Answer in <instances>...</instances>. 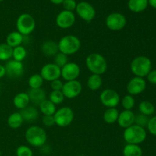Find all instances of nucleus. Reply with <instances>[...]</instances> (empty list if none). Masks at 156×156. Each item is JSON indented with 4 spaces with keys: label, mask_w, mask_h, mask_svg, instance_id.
Listing matches in <instances>:
<instances>
[{
    "label": "nucleus",
    "mask_w": 156,
    "mask_h": 156,
    "mask_svg": "<svg viewBox=\"0 0 156 156\" xmlns=\"http://www.w3.org/2000/svg\"><path fill=\"white\" fill-rule=\"evenodd\" d=\"M85 65L91 74H105L108 70V62L104 56L98 53H90L85 59Z\"/></svg>",
    "instance_id": "1"
},
{
    "label": "nucleus",
    "mask_w": 156,
    "mask_h": 156,
    "mask_svg": "<svg viewBox=\"0 0 156 156\" xmlns=\"http://www.w3.org/2000/svg\"><path fill=\"white\" fill-rule=\"evenodd\" d=\"M76 12L79 18L86 22H91L96 15V11L92 5L85 1L77 3Z\"/></svg>",
    "instance_id": "10"
},
{
    "label": "nucleus",
    "mask_w": 156,
    "mask_h": 156,
    "mask_svg": "<svg viewBox=\"0 0 156 156\" xmlns=\"http://www.w3.org/2000/svg\"><path fill=\"white\" fill-rule=\"evenodd\" d=\"M29 96L30 102H32L34 105L39 106L44 100L47 99V94L45 90L41 88H36V89H30L27 92Z\"/></svg>",
    "instance_id": "18"
},
{
    "label": "nucleus",
    "mask_w": 156,
    "mask_h": 156,
    "mask_svg": "<svg viewBox=\"0 0 156 156\" xmlns=\"http://www.w3.org/2000/svg\"><path fill=\"white\" fill-rule=\"evenodd\" d=\"M5 75H6V71H5V66L1 65V64H0V79L4 77Z\"/></svg>",
    "instance_id": "43"
},
{
    "label": "nucleus",
    "mask_w": 156,
    "mask_h": 156,
    "mask_svg": "<svg viewBox=\"0 0 156 156\" xmlns=\"http://www.w3.org/2000/svg\"><path fill=\"white\" fill-rule=\"evenodd\" d=\"M139 111L140 114L149 117L155 113V106L149 101H143L139 105Z\"/></svg>",
    "instance_id": "29"
},
{
    "label": "nucleus",
    "mask_w": 156,
    "mask_h": 156,
    "mask_svg": "<svg viewBox=\"0 0 156 156\" xmlns=\"http://www.w3.org/2000/svg\"><path fill=\"white\" fill-rule=\"evenodd\" d=\"M100 101L107 108H117L120 103V97L117 91L111 88L103 90L100 94Z\"/></svg>",
    "instance_id": "9"
},
{
    "label": "nucleus",
    "mask_w": 156,
    "mask_h": 156,
    "mask_svg": "<svg viewBox=\"0 0 156 156\" xmlns=\"http://www.w3.org/2000/svg\"><path fill=\"white\" fill-rule=\"evenodd\" d=\"M148 121H149V118H148L147 116L143 115V114H142L135 115V121H134V124L138 125V126L145 128L146 126H147Z\"/></svg>",
    "instance_id": "37"
},
{
    "label": "nucleus",
    "mask_w": 156,
    "mask_h": 156,
    "mask_svg": "<svg viewBox=\"0 0 156 156\" xmlns=\"http://www.w3.org/2000/svg\"><path fill=\"white\" fill-rule=\"evenodd\" d=\"M128 9L134 13H140L147 9L148 0H129L127 3Z\"/></svg>",
    "instance_id": "22"
},
{
    "label": "nucleus",
    "mask_w": 156,
    "mask_h": 156,
    "mask_svg": "<svg viewBox=\"0 0 156 156\" xmlns=\"http://www.w3.org/2000/svg\"><path fill=\"white\" fill-rule=\"evenodd\" d=\"M68 56L60 53V52H59V53L54 56V62H53V63L56 64V65L57 66H59L60 69L62 68V67H63L64 66L66 63H68Z\"/></svg>",
    "instance_id": "35"
},
{
    "label": "nucleus",
    "mask_w": 156,
    "mask_h": 156,
    "mask_svg": "<svg viewBox=\"0 0 156 156\" xmlns=\"http://www.w3.org/2000/svg\"><path fill=\"white\" fill-rule=\"evenodd\" d=\"M120 112L116 108H108L103 114V119L108 124H113L117 123Z\"/></svg>",
    "instance_id": "27"
},
{
    "label": "nucleus",
    "mask_w": 156,
    "mask_h": 156,
    "mask_svg": "<svg viewBox=\"0 0 156 156\" xmlns=\"http://www.w3.org/2000/svg\"><path fill=\"white\" fill-rule=\"evenodd\" d=\"M39 108L41 112L46 116H53L56 111V106L49 99L44 100L39 105Z\"/></svg>",
    "instance_id": "26"
},
{
    "label": "nucleus",
    "mask_w": 156,
    "mask_h": 156,
    "mask_svg": "<svg viewBox=\"0 0 156 156\" xmlns=\"http://www.w3.org/2000/svg\"><path fill=\"white\" fill-rule=\"evenodd\" d=\"M30 99L27 92H19L13 98V105L17 109L22 110L29 106Z\"/></svg>",
    "instance_id": "21"
},
{
    "label": "nucleus",
    "mask_w": 156,
    "mask_h": 156,
    "mask_svg": "<svg viewBox=\"0 0 156 156\" xmlns=\"http://www.w3.org/2000/svg\"><path fill=\"white\" fill-rule=\"evenodd\" d=\"M148 3L151 7L156 9V0H148Z\"/></svg>",
    "instance_id": "44"
},
{
    "label": "nucleus",
    "mask_w": 156,
    "mask_h": 156,
    "mask_svg": "<svg viewBox=\"0 0 156 156\" xmlns=\"http://www.w3.org/2000/svg\"><path fill=\"white\" fill-rule=\"evenodd\" d=\"M24 41V36L18 31H12L6 37V44L12 48L21 46Z\"/></svg>",
    "instance_id": "23"
},
{
    "label": "nucleus",
    "mask_w": 156,
    "mask_h": 156,
    "mask_svg": "<svg viewBox=\"0 0 156 156\" xmlns=\"http://www.w3.org/2000/svg\"><path fill=\"white\" fill-rule=\"evenodd\" d=\"M42 122L43 124L44 125L47 127H51L53 125H55V121L54 118H53V116H46L44 115L42 118Z\"/></svg>",
    "instance_id": "41"
},
{
    "label": "nucleus",
    "mask_w": 156,
    "mask_h": 156,
    "mask_svg": "<svg viewBox=\"0 0 156 156\" xmlns=\"http://www.w3.org/2000/svg\"><path fill=\"white\" fill-rule=\"evenodd\" d=\"M120 102H121V105L123 109L126 110V111H132L136 105L135 98H133V96L130 95V94H126V95L123 96V98L120 100Z\"/></svg>",
    "instance_id": "33"
},
{
    "label": "nucleus",
    "mask_w": 156,
    "mask_h": 156,
    "mask_svg": "<svg viewBox=\"0 0 156 156\" xmlns=\"http://www.w3.org/2000/svg\"><path fill=\"white\" fill-rule=\"evenodd\" d=\"M130 70L135 76L144 79L152 70V61L148 56H136L131 61Z\"/></svg>",
    "instance_id": "5"
},
{
    "label": "nucleus",
    "mask_w": 156,
    "mask_h": 156,
    "mask_svg": "<svg viewBox=\"0 0 156 156\" xmlns=\"http://www.w3.org/2000/svg\"><path fill=\"white\" fill-rule=\"evenodd\" d=\"M57 44L59 52L66 56L75 54L81 48V41L77 36L73 34L65 35L60 38Z\"/></svg>",
    "instance_id": "3"
},
{
    "label": "nucleus",
    "mask_w": 156,
    "mask_h": 156,
    "mask_svg": "<svg viewBox=\"0 0 156 156\" xmlns=\"http://www.w3.org/2000/svg\"><path fill=\"white\" fill-rule=\"evenodd\" d=\"M134 121H135V114L133 112V111L123 110L119 114L117 123L120 127L126 129L134 124Z\"/></svg>",
    "instance_id": "17"
},
{
    "label": "nucleus",
    "mask_w": 156,
    "mask_h": 156,
    "mask_svg": "<svg viewBox=\"0 0 156 156\" xmlns=\"http://www.w3.org/2000/svg\"><path fill=\"white\" fill-rule=\"evenodd\" d=\"M2 1H4V0H0V2H2Z\"/></svg>",
    "instance_id": "47"
},
{
    "label": "nucleus",
    "mask_w": 156,
    "mask_h": 156,
    "mask_svg": "<svg viewBox=\"0 0 156 156\" xmlns=\"http://www.w3.org/2000/svg\"><path fill=\"white\" fill-rule=\"evenodd\" d=\"M17 156H33V151L29 146L21 145L16 149Z\"/></svg>",
    "instance_id": "36"
},
{
    "label": "nucleus",
    "mask_w": 156,
    "mask_h": 156,
    "mask_svg": "<svg viewBox=\"0 0 156 156\" xmlns=\"http://www.w3.org/2000/svg\"><path fill=\"white\" fill-rule=\"evenodd\" d=\"M6 75L11 79H18L24 75V67L21 62H18L14 59L7 61L5 65Z\"/></svg>",
    "instance_id": "15"
},
{
    "label": "nucleus",
    "mask_w": 156,
    "mask_h": 156,
    "mask_svg": "<svg viewBox=\"0 0 156 156\" xmlns=\"http://www.w3.org/2000/svg\"><path fill=\"white\" fill-rule=\"evenodd\" d=\"M44 79L40 74H34L30 76L27 83L30 89H36V88H42L44 84Z\"/></svg>",
    "instance_id": "31"
},
{
    "label": "nucleus",
    "mask_w": 156,
    "mask_h": 156,
    "mask_svg": "<svg viewBox=\"0 0 156 156\" xmlns=\"http://www.w3.org/2000/svg\"><path fill=\"white\" fill-rule=\"evenodd\" d=\"M127 20L126 16L120 12H113L108 15L105 19V24L109 30L119 31L126 27Z\"/></svg>",
    "instance_id": "8"
},
{
    "label": "nucleus",
    "mask_w": 156,
    "mask_h": 156,
    "mask_svg": "<svg viewBox=\"0 0 156 156\" xmlns=\"http://www.w3.org/2000/svg\"><path fill=\"white\" fill-rule=\"evenodd\" d=\"M41 48L42 53L47 56H55L59 53L58 44L53 41H44Z\"/></svg>",
    "instance_id": "20"
},
{
    "label": "nucleus",
    "mask_w": 156,
    "mask_h": 156,
    "mask_svg": "<svg viewBox=\"0 0 156 156\" xmlns=\"http://www.w3.org/2000/svg\"><path fill=\"white\" fill-rule=\"evenodd\" d=\"M76 22V15L73 12L62 10L56 18V24L59 28L67 29L73 27Z\"/></svg>",
    "instance_id": "14"
},
{
    "label": "nucleus",
    "mask_w": 156,
    "mask_h": 156,
    "mask_svg": "<svg viewBox=\"0 0 156 156\" xmlns=\"http://www.w3.org/2000/svg\"><path fill=\"white\" fill-rule=\"evenodd\" d=\"M146 88V82L143 78L134 76L128 82L126 91L128 94L134 96L142 94Z\"/></svg>",
    "instance_id": "16"
},
{
    "label": "nucleus",
    "mask_w": 156,
    "mask_h": 156,
    "mask_svg": "<svg viewBox=\"0 0 156 156\" xmlns=\"http://www.w3.org/2000/svg\"><path fill=\"white\" fill-rule=\"evenodd\" d=\"M78 156H85V155H78Z\"/></svg>",
    "instance_id": "48"
},
{
    "label": "nucleus",
    "mask_w": 156,
    "mask_h": 156,
    "mask_svg": "<svg viewBox=\"0 0 156 156\" xmlns=\"http://www.w3.org/2000/svg\"><path fill=\"white\" fill-rule=\"evenodd\" d=\"M20 114L22 116L24 122L27 123H33L39 117V112L37 109L33 106H27V108L20 111Z\"/></svg>",
    "instance_id": "19"
},
{
    "label": "nucleus",
    "mask_w": 156,
    "mask_h": 156,
    "mask_svg": "<svg viewBox=\"0 0 156 156\" xmlns=\"http://www.w3.org/2000/svg\"><path fill=\"white\" fill-rule=\"evenodd\" d=\"M2 155V152H1V151H0V156H1Z\"/></svg>",
    "instance_id": "46"
},
{
    "label": "nucleus",
    "mask_w": 156,
    "mask_h": 156,
    "mask_svg": "<svg viewBox=\"0 0 156 156\" xmlns=\"http://www.w3.org/2000/svg\"><path fill=\"white\" fill-rule=\"evenodd\" d=\"M36 27V21L34 18L28 13H23L16 21L17 31L23 36H27L33 33Z\"/></svg>",
    "instance_id": "6"
},
{
    "label": "nucleus",
    "mask_w": 156,
    "mask_h": 156,
    "mask_svg": "<svg viewBox=\"0 0 156 156\" xmlns=\"http://www.w3.org/2000/svg\"><path fill=\"white\" fill-rule=\"evenodd\" d=\"M25 140L30 146L33 147H43L47 140V134L44 128L39 126H31L26 130Z\"/></svg>",
    "instance_id": "2"
},
{
    "label": "nucleus",
    "mask_w": 156,
    "mask_h": 156,
    "mask_svg": "<svg viewBox=\"0 0 156 156\" xmlns=\"http://www.w3.org/2000/svg\"><path fill=\"white\" fill-rule=\"evenodd\" d=\"M13 48L7 44H0V61H9L12 58Z\"/></svg>",
    "instance_id": "30"
},
{
    "label": "nucleus",
    "mask_w": 156,
    "mask_h": 156,
    "mask_svg": "<svg viewBox=\"0 0 156 156\" xmlns=\"http://www.w3.org/2000/svg\"><path fill=\"white\" fill-rule=\"evenodd\" d=\"M103 84V79L100 75L91 74L87 80V86L91 91H98Z\"/></svg>",
    "instance_id": "25"
},
{
    "label": "nucleus",
    "mask_w": 156,
    "mask_h": 156,
    "mask_svg": "<svg viewBox=\"0 0 156 156\" xmlns=\"http://www.w3.org/2000/svg\"><path fill=\"white\" fill-rule=\"evenodd\" d=\"M146 78H147V80L149 83L152 84V85H156V69L151 70L150 73L147 75Z\"/></svg>",
    "instance_id": "42"
},
{
    "label": "nucleus",
    "mask_w": 156,
    "mask_h": 156,
    "mask_svg": "<svg viewBox=\"0 0 156 156\" xmlns=\"http://www.w3.org/2000/svg\"><path fill=\"white\" fill-rule=\"evenodd\" d=\"M40 75L44 81L51 82L61 77V69L53 62H50L43 66Z\"/></svg>",
    "instance_id": "11"
},
{
    "label": "nucleus",
    "mask_w": 156,
    "mask_h": 156,
    "mask_svg": "<svg viewBox=\"0 0 156 156\" xmlns=\"http://www.w3.org/2000/svg\"><path fill=\"white\" fill-rule=\"evenodd\" d=\"M81 73L80 66L76 62H69L61 68V77L66 81L77 80Z\"/></svg>",
    "instance_id": "13"
},
{
    "label": "nucleus",
    "mask_w": 156,
    "mask_h": 156,
    "mask_svg": "<svg viewBox=\"0 0 156 156\" xmlns=\"http://www.w3.org/2000/svg\"><path fill=\"white\" fill-rule=\"evenodd\" d=\"M7 123L9 127L16 129L22 126L24 120H23L22 116L20 114V112H14L9 116Z\"/></svg>",
    "instance_id": "24"
},
{
    "label": "nucleus",
    "mask_w": 156,
    "mask_h": 156,
    "mask_svg": "<svg viewBox=\"0 0 156 156\" xmlns=\"http://www.w3.org/2000/svg\"><path fill=\"white\" fill-rule=\"evenodd\" d=\"M146 127H147L149 133L156 136V115L153 116L150 119H149V121H148V124L146 126Z\"/></svg>",
    "instance_id": "39"
},
{
    "label": "nucleus",
    "mask_w": 156,
    "mask_h": 156,
    "mask_svg": "<svg viewBox=\"0 0 156 156\" xmlns=\"http://www.w3.org/2000/svg\"><path fill=\"white\" fill-rule=\"evenodd\" d=\"M74 111L69 107H62L56 110L53 115L55 124L59 127H66L73 123L74 120Z\"/></svg>",
    "instance_id": "7"
},
{
    "label": "nucleus",
    "mask_w": 156,
    "mask_h": 156,
    "mask_svg": "<svg viewBox=\"0 0 156 156\" xmlns=\"http://www.w3.org/2000/svg\"><path fill=\"white\" fill-rule=\"evenodd\" d=\"M63 83L60 79H56L50 82V88L52 91H62Z\"/></svg>",
    "instance_id": "40"
},
{
    "label": "nucleus",
    "mask_w": 156,
    "mask_h": 156,
    "mask_svg": "<svg viewBox=\"0 0 156 156\" xmlns=\"http://www.w3.org/2000/svg\"><path fill=\"white\" fill-rule=\"evenodd\" d=\"M65 97L62 91H52L49 95V100L54 104L55 105H59L63 102Z\"/></svg>",
    "instance_id": "34"
},
{
    "label": "nucleus",
    "mask_w": 156,
    "mask_h": 156,
    "mask_svg": "<svg viewBox=\"0 0 156 156\" xmlns=\"http://www.w3.org/2000/svg\"><path fill=\"white\" fill-rule=\"evenodd\" d=\"M62 5L63 6L64 10L73 12L74 10H76L77 2H76V0H64Z\"/></svg>",
    "instance_id": "38"
},
{
    "label": "nucleus",
    "mask_w": 156,
    "mask_h": 156,
    "mask_svg": "<svg viewBox=\"0 0 156 156\" xmlns=\"http://www.w3.org/2000/svg\"><path fill=\"white\" fill-rule=\"evenodd\" d=\"M123 156H143V149L140 145L126 144L123 149Z\"/></svg>",
    "instance_id": "28"
},
{
    "label": "nucleus",
    "mask_w": 156,
    "mask_h": 156,
    "mask_svg": "<svg viewBox=\"0 0 156 156\" xmlns=\"http://www.w3.org/2000/svg\"><path fill=\"white\" fill-rule=\"evenodd\" d=\"M50 1L54 5H60L62 4L64 0H50Z\"/></svg>",
    "instance_id": "45"
},
{
    "label": "nucleus",
    "mask_w": 156,
    "mask_h": 156,
    "mask_svg": "<svg viewBox=\"0 0 156 156\" xmlns=\"http://www.w3.org/2000/svg\"><path fill=\"white\" fill-rule=\"evenodd\" d=\"M123 137L126 144L140 145L146 140L147 132L145 128L133 124L132 126L124 129Z\"/></svg>",
    "instance_id": "4"
},
{
    "label": "nucleus",
    "mask_w": 156,
    "mask_h": 156,
    "mask_svg": "<svg viewBox=\"0 0 156 156\" xmlns=\"http://www.w3.org/2000/svg\"><path fill=\"white\" fill-rule=\"evenodd\" d=\"M82 85L79 81H68L63 83L62 92L64 97L68 99H74L82 93Z\"/></svg>",
    "instance_id": "12"
},
{
    "label": "nucleus",
    "mask_w": 156,
    "mask_h": 156,
    "mask_svg": "<svg viewBox=\"0 0 156 156\" xmlns=\"http://www.w3.org/2000/svg\"><path fill=\"white\" fill-rule=\"evenodd\" d=\"M27 52L26 48L24 47H23L22 45H21L13 48L12 58H13L14 60L22 62L24 61V59L26 58V56H27Z\"/></svg>",
    "instance_id": "32"
}]
</instances>
